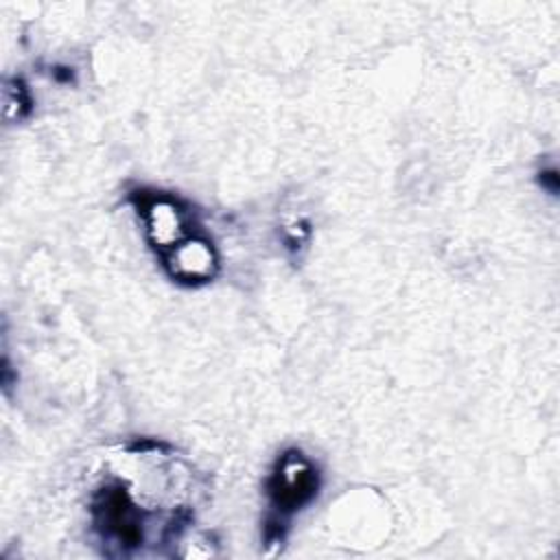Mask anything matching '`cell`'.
Instances as JSON below:
<instances>
[{
  "instance_id": "obj_1",
  "label": "cell",
  "mask_w": 560,
  "mask_h": 560,
  "mask_svg": "<svg viewBox=\"0 0 560 560\" xmlns=\"http://www.w3.org/2000/svg\"><path fill=\"white\" fill-rule=\"evenodd\" d=\"M138 212L144 221L147 238L160 256L195 234L190 212L171 195L140 192Z\"/></svg>"
},
{
  "instance_id": "obj_2",
  "label": "cell",
  "mask_w": 560,
  "mask_h": 560,
  "mask_svg": "<svg viewBox=\"0 0 560 560\" xmlns=\"http://www.w3.org/2000/svg\"><path fill=\"white\" fill-rule=\"evenodd\" d=\"M319 488V477L313 464L300 451H287L267 483L273 508L280 514H289L306 505Z\"/></svg>"
},
{
  "instance_id": "obj_3",
  "label": "cell",
  "mask_w": 560,
  "mask_h": 560,
  "mask_svg": "<svg viewBox=\"0 0 560 560\" xmlns=\"http://www.w3.org/2000/svg\"><path fill=\"white\" fill-rule=\"evenodd\" d=\"M94 518H96V525L105 534L114 536L120 545L136 547L142 542L140 514L122 488L118 486L103 488L96 494Z\"/></svg>"
},
{
  "instance_id": "obj_4",
  "label": "cell",
  "mask_w": 560,
  "mask_h": 560,
  "mask_svg": "<svg viewBox=\"0 0 560 560\" xmlns=\"http://www.w3.org/2000/svg\"><path fill=\"white\" fill-rule=\"evenodd\" d=\"M162 260L168 276L184 284L208 282L219 269V256L212 243L197 234L184 238L173 249L162 254Z\"/></svg>"
}]
</instances>
